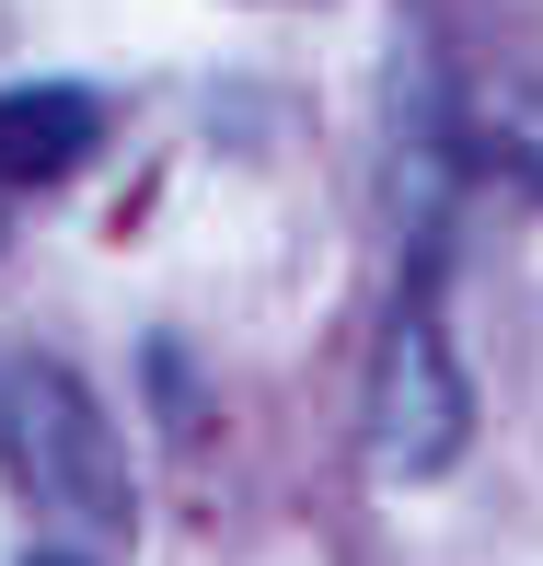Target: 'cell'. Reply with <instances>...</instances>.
I'll return each instance as SVG.
<instances>
[{
  "instance_id": "cell-1",
  "label": "cell",
  "mask_w": 543,
  "mask_h": 566,
  "mask_svg": "<svg viewBox=\"0 0 543 566\" xmlns=\"http://www.w3.org/2000/svg\"><path fill=\"white\" fill-rule=\"evenodd\" d=\"M0 474L70 532H127V451L82 370H59L46 347H0Z\"/></svg>"
},
{
  "instance_id": "cell-2",
  "label": "cell",
  "mask_w": 543,
  "mask_h": 566,
  "mask_svg": "<svg viewBox=\"0 0 543 566\" xmlns=\"http://www.w3.org/2000/svg\"><path fill=\"white\" fill-rule=\"evenodd\" d=\"M462 440H474V381H462L439 313L405 301V313L382 324V370H370V462L394 485H428V474L462 462Z\"/></svg>"
},
{
  "instance_id": "cell-3",
  "label": "cell",
  "mask_w": 543,
  "mask_h": 566,
  "mask_svg": "<svg viewBox=\"0 0 543 566\" xmlns=\"http://www.w3.org/2000/svg\"><path fill=\"white\" fill-rule=\"evenodd\" d=\"M105 139V105L82 82H12L0 93V186H59V174L93 163Z\"/></svg>"
},
{
  "instance_id": "cell-4",
  "label": "cell",
  "mask_w": 543,
  "mask_h": 566,
  "mask_svg": "<svg viewBox=\"0 0 543 566\" xmlns=\"http://www.w3.org/2000/svg\"><path fill=\"white\" fill-rule=\"evenodd\" d=\"M23 566H82V555H59V544H46V555H23Z\"/></svg>"
}]
</instances>
